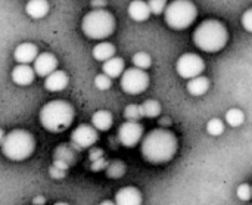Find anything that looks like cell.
Returning a JSON list of instances; mask_svg holds the SVG:
<instances>
[{
  "instance_id": "8",
  "label": "cell",
  "mask_w": 252,
  "mask_h": 205,
  "mask_svg": "<svg viewBox=\"0 0 252 205\" xmlns=\"http://www.w3.org/2000/svg\"><path fill=\"white\" fill-rule=\"evenodd\" d=\"M176 69L182 78L192 80L195 77L202 75V72L205 69V62L196 53H185L177 59Z\"/></svg>"
},
{
  "instance_id": "31",
  "label": "cell",
  "mask_w": 252,
  "mask_h": 205,
  "mask_svg": "<svg viewBox=\"0 0 252 205\" xmlns=\"http://www.w3.org/2000/svg\"><path fill=\"white\" fill-rule=\"evenodd\" d=\"M105 4H106L105 0H92V6H93L94 9H102Z\"/></svg>"
},
{
  "instance_id": "30",
  "label": "cell",
  "mask_w": 252,
  "mask_h": 205,
  "mask_svg": "<svg viewBox=\"0 0 252 205\" xmlns=\"http://www.w3.org/2000/svg\"><path fill=\"white\" fill-rule=\"evenodd\" d=\"M242 27L248 33H252V9H248L247 12H244V15H242Z\"/></svg>"
},
{
  "instance_id": "15",
  "label": "cell",
  "mask_w": 252,
  "mask_h": 205,
  "mask_svg": "<svg viewBox=\"0 0 252 205\" xmlns=\"http://www.w3.org/2000/svg\"><path fill=\"white\" fill-rule=\"evenodd\" d=\"M34 67L25 65V64H19L12 69V81L18 86H28L34 81Z\"/></svg>"
},
{
  "instance_id": "34",
  "label": "cell",
  "mask_w": 252,
  "mask_h": 205,
  "mask_svg": "<svg viewBox=\"0 0 252 205\" xmlns=\"http://www.w3.org/2000/svg\"><path fill=\"white\" fill-rule=\"evenodd\" d=\"M55 205H69V204H66V203H56Z\"/></svg>"
},
{
  "instance_id": "13",
  "label": "cell",
  "mask_w": 252,
  "mask_h": 205,
  "mask_svg": "<svg viewBox=\"0 0 252 205\" xmlns=\"http://www.w3.org/2000/svg\"><path fill=\"white\" fill-rule=\"evenodd\" d=\"M38 56V49L34 43H21L19 46H16L15 52H13V58L18 64H31L37 59Z\"/></svg>"
},
{
  "instance_id": "35",
  "label": "cell",
  "mask_w": 252,
  "mask_h": 205,
  "mask_svg": "<svg viewBox=\"0 0 252 205\" xmlns=\"http://www.w3.org/2000/svg\"><path fill=\"white\" fill-rule=\"evenodd\" d=\"M27 1H30V0H27Z\"/></svg>"
},
{
  "instance_id": "29",
  "label": "cell",
  "mask_w": 252,
  "mask_h": 205,
  "mask_svg": "<svg viewBox=\"0 0 252 205\" xmlns=\"http://www.w3.org/2000/svg\"><path fill=\"white\" fill-rule=\"evenodd\" d=\"M167 0H149V7H151V12L155 13V15H159L162 13L165 9H167Z\"/></svg>"
},
{
  "instance_id": "28",
  "label": "cell",
  "mask_w": 252,
  "mask_h": 205,
  "mask_svg": "<svg viewBox=\"0 0 252 205\" xmlns=\"http://www.w3.org/2000/svg\"><path fill=\"white\" fill-rule=\"evenodd\" d=\"M236 197L241 201H250L252 198V186H250L248 183H242L238 186L236 189Z\"/></svg>"
},
{
  "instance_id": "19",
  "label": "cell",
  "mask_w": 252,
  "mask_h": 205,
  "mask_svg": "<svg viewBox=\"0 0 252 205\" xmlns=\"http://www.w3.org/2000/svg\"><path fill=\"white\" fill-rule=\"evenodd\" d=\"M25 12L34 19L44 18L49 12V1L47 0H30L25 4Z\"/></svg>"
},
{
  "instance_id": "23",
  "label": "cell",
  "mask_w": 252,
  "mask_h": 205,
  "mask_svg": "<svg viewBox=\"0 0 252 205\" xmlns=\"http://www.w3.org/2000/svg\"><path fill=\"white\" fill-rule=\"evenodd\" d=\"M245 121V114L239 108H232L226 112V123L230 127H241Z\"/></svg>"
},
{
  "instance_id": "24",
  "label": "cell",
  "mask_w": 252,
  "mask_h": 205,
  "mask_svg": "<svg viewBox=\"0 0 252 205\" xmlns=\"http://www.w3.org/2000/svg\"><path fill=\"white\" fill-rule=\"evenodd\" d=\"M152 64V59H151V55L146 53V52H137L134 56H133V65L136 68H140V69H148Z\"/></svg>"
},
{
  "instance_id": "32",
  "label": "cell",
  "mask_w": 252,
  "mask_h": 205,
  "mask_svg": "<svg viewBox=\"0 0 252 205\" xmlns=\"http://www.w3.org/2000/svg\"><path fill=\"white\" fill-rule=\"evenodd\" d=\"M32 204L34 205H43L44 204V197H35L32 200Z\"/></svg>"
},
{
  "instance_id": "26",
  "label": "cell",
  "mask_w": 252,
  "mask_h": 205,
  "mask_svg": "<svg viewBox=\"0 0 252 205\" xmlns=\"http://www.w3.org/2000/svg\"><path fill=\"white\" fill-rule=\"evenodd\" d=\"M207 132H208V135L217 137V136L223 135V132H224V123L220 118H211L207 123Z\"/></svg>"
},
{
  "instance_id": "27",
  "label": "cell",
  "mask_w": 252,
  "mask_h": 205,
  "mask_svg": "<svg viewBox=\"0 0 252 205\" xmlns=\"http://www.w3.org/2000/svg\"><path fill=\"white\" fill-rule=\"evenodd\" d=\"M94 86L99 89V90H108L111 89L112 86V78L108 77L106 74H97L94 77Z\"/></svg>"
},
{
  "instance_id": "5",
  "label": "cell",
  "mask_w": 252,
  "mask_h": 205,
  "mask_svg": "<svg viewBox=\"0 0 252 205\" xmlns=\"http://www.w3.org/2000/svg\"><path fill=\"white\" fill-rule=\"evenodd\" d=\"M81 30L89 38L103 40L115 31V18L105 9H93L83 18Z\"/></svg>"
},
{
  "instance_id": "12",
  "label": "cell",
  "mask_w": 252,
  "mask_h": 205,
  "mask_svg": "<svg viewBox=\"0 0 252 205\" xmlns=\"http://www.w3.org/2000/svg\"><path fill=\"white\" fill-rule=\"evenodd\" d=\"M142 192L134 186L121 188L115 194V204L117 205H142Z\"/></svg>"
},
{
  "instance_id": "14",
  "label": "cell",
  "mask_w": 252,
  "mask_h": 205,
  "mask_svg": "<svg viewBox=\"0 0 252 205\" xmlns=\"http://www.w3.org/2000/svg\"><path fill=\"white\" fill-rule=\"evenodd\" d=\"M69 83V77L65 71L62 69H56L55 72H52L49 77L44 78V89L47 92L56 93V92H62Z\"/></svg>"
},
{
  "instance_id": "7",
  "label": "cell",
  "mask_w": 252,
  "mask_h": 205,
  "mask_svg": "<svg viewBox=\"0 0 252 205\" xmlns=\"http://www.w3.org/2000/svg\"><path fill=\"white\" fill-rule=\"evenodd\" d=\"M121 89L128 95H140L149 86V75L140 68H128L121 75Z\"/></svg>"
},
{
  "instance_id": "21",
  "label": "cell",
  "mask_w": 252,
  "mask_h": 205,
  "mask_svg": "<svg viewBox=\"0 0 252 205\" xmlns=\"http://www.w3.org/2000/svg\"><path fill=\"white\" fill-rule=\"evenodd\" d=\"M208 89H210V80L204 75L195 77V78L189 80V83H188V92L192 96H202L208 92Z\"/></svg>"
},
{
  "instance_id": "18",
  "label": "cell",
  "mask_w": 252,
  "mask_h": 205,
  "mask_svg": "<svg viewBox=\"0 0 252 205\" xmlns=\"http://www.w3.org/2000/svg\"><path fill=\"white\" fill-rule=\"evenodd\" d=\"M102 71L103 74H106L108 77L111 78H118L124 74L126 71V64H124V59L123 58H118V56H114L112 59L106 61L103 65H102Z\"/></svg>"
},
{
  "instance_id": "17",
  "label": "cell",
  "mask_w": 252,
  "mask_h": 205,
  "mask_svg": "<svg viewBox=\"0 0 252 205\" xmlns=\"http://www.w3.org/2000/svg\"><path fill=\"white\" fill-rule=\"evenodd\" d=\"M114 123V117L109 111L106 109H99L92 115V126L97 130V132H106L112 127Z\"/></svg>"
},
{
  "instance_id": "1",
  "label": "cell",
  "mask_w": 252,
  "mask_h": 205,
  "mask_svg": "<svg viewBox=\"0 0 252 205\" xmlns=\"http://www.w3.org/2000/svg\"><path fill=\"white\" fill-rule=\"evenodd\" d=\"M142 155L151 164H165L177 152V137L165 129L151 130L142 140Z\"/></svg>"
},
{
  "instance_id": "22",
  "label": "cell",
  "mask_w": 252,
  "mask_h": 205,
  "mask_svg": "<svg viewBox=\"0 0 252 205\" xmlns=\"http://www.w3.org/2000/svg\"><path fill=\"white\" fill-rule=\"evenodd\" d=\"M140 109H142V115L146 117V118H155L161 114V103L155 99H149V101H145L142 105H140Z\"/></svg>"
},
{
  "instance_id": "33",
  "label": "cell",
  "mask_w": 252,
  "mask_h": 205,
  "mask_svg": "<svg viewBox=\"0 0 252 205\" xmlns=\"http://www.w3.org/2000/svg\"><path fill=\"white\" fill-rule=\"evenodd\" d=\"M99 205H117L115 203H112V201H103V203H100Z\"/></svg>"
},
{
  "instance_id": "10",
  "label": "cell",
  "mask_w": 252,
  "mask_h": 205,
  "mask_svg": "<svg viewBox=\"0 0 252 205\" xmlns=\"http://www.w3.org/2000/svg\"><path fill=\"white\" fill-rule=\"evenodd\" d=\"M97 130L93 126L81 124L71 133V143L78 149H87L97 142Z\"/></svg>"
},
{
  "instance_id": "16",
  "label": "cell",
  "mask_w": 252,
  "mask_h": 205,
  "mask_svg": "<svg viewBox=\"0 0 252 205\" xmlns=\"http://www.w3.org/2000/svg\"><path fill=\"white\" fill-rule=\"evenodd\" d=\"M151 13L152 12L149 7V3H146L143 0H133L128 6V15L133 21H137V22L148 21Z\"/></svg>"
},
{
  "instance_id": "25",
  "label": "cell",
  "mask_w": 252,
  "mask_h": 205,
  "mask_svg": "<svg viewBox=\"0 0 252 205\" xmlns=\"http://www.w3.org/2000/svg\"><path fill=\"white\" fill-rule=\"evenodd\" d=\"M142 109H140V105H136V103H130L126 106L124 109V118L127 121H139L142 118Z\"/></svg>"
},
{
  "instance_id": "3",
  "label": "cell",
  "mask_w": 252,
  "mask_h": 205,
  "mask_svg": "<svg viewBox=\"0 0 252 205\" xmlns=\"http://www.w3.org/2000/svg\"><path fill=\"white\" fill-rule=\"evenodd\" d=\"M74 121V108L65 101H50L40 109V123L50 133H62Z\"/></svg>"
},
{
  "instance_id": "4",
  "label": "cell",
  "mask_w": 252,
  "mask_h": 205,
  "mask_svg": "<svg viewBox=\"0 0 252 205\" xmlns=\"http://www.w3.org/2000/svg\"><path fill=\"white\" fill-rule=\"evenodd\" d=\"M35 149L34 136L22 129L10 130L1 140V152L10 161L28 160Z\"/></svg>"
},
{
  "instance_id": "11",
  "label": "cell",
  "mask_w": 252,
  "mask_h": 205,
  "mask_svg": "<svg viewBox=\"0 0 252 205\" xmlns=\"http://www.w3.org/2000/svg\"><path fill=\"white\" fill-rule=\"evenodd\" d=\"M56 69H58V59L53 53H49V52L40 53L37 59L34 61V71L40 77L46 78Z\"/></svg>"
},
{
  "instance_id": "9",
  "label": "cell",
  "mask_w": 252,
  "mask_h": 205,
  "mask_svg": "<svg viewBox=\"0 0 252 205\" xmlns=\"http://www.w3.org/2000/svg\"><path fill=\"white\" fill-rule=\"evenodd\" d=\"M143 136V127L139 121H126L118 129V140L126 148L136 146Z\"/></svg>"
},
{
  "instance_id": "20",
  "label": "cell",
  "mask_w": 252,
  "mask_h": 205,
  "mask_svg": "<svg viewBox=\"0 0 252 205\" xmlns=\"http://www.w3.org/2000/svg\"><path fill=\"white\" fill-rule=\"evenodd\" d=\"M92 55L96 61L100 62H106L109 59H112L115 56V46L112 43L108 41H102L99 44H96L92 50Z\"/></svg>"
},
{
  "instance_id": "6",
  "label": "cell",
  "mask_w": 252,
  "mask_h": 205,
  "mask_svg": "<svg viewBox=\"0 0 252 205\" xmlns=\"http://www.w3.org/2000/svg\"><path fill=\"white\" fill-rule=\"evenodd\" d=\"M198 9L190 0H174L167 6L164 19L173 30H186L193 24Z\"/></svg>"
},
{
  "instance_id": "2",
  "label": "cell",
  "mask_w": 252,
  "mask_h": 205,
  "mask_svg": "<svg viewBox=\"0 0 252 205\" xmlns=\"http://www.w3.org/2000/svg\"><path fill=\"white\" fill-rule=\"evenodd\" d=\"M229 40L227 28L223 22L217 19H207L193 33V43L198 49L216 53L220 52Z\"/></svg>"
}]
</instances>
